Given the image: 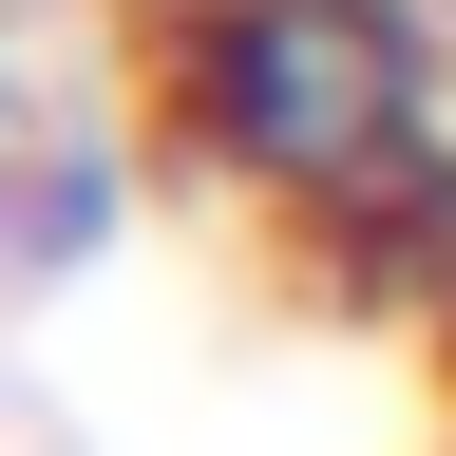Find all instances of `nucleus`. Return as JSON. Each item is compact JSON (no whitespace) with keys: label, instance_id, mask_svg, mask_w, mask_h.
Instances as JSON below:
<instances>
[{"label":"nucleus","instance_id":"1","mask_svg":"<svg viewBox=\"0 0 456 456\" xmlns=\"http://www.w3.org/2000/svg\"><path fill=\"white\" fill-rule=\"evenodd\" d=\"M152 114H134V77H38L20 95V152H0V285L20 305H77V285L152 228Z\"/></svg>","mask_w":456,"mask_h":456}]
</instances>
